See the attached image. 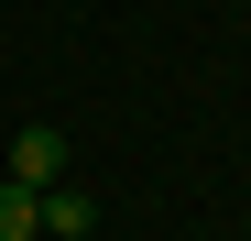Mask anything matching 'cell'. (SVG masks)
<instances>
[{"instance_id":"6da1fadb","label":"cell","mask_w":251,"mask_h":241,"mask_svg":"<svg viewBox=\"0 0 251 241\" xmlns=\"http://www.w3.org/2000/svg\"><path fill=\"white\" fill-rule=\"evenodd\" d=\"M11 186H66V132H44V120H22V143H11Z\"/></svg>"},{"instance_id":"7a4b0ae2","label":"cell","mask_w":251,"mask_h":241,"mask_svg":"<svg viewBox=\"0 0 251 241\" xmlns=\"http://www.w3.org/2000/svg\"><path fill=\"white\" fill-rule=\"evenodd\" d=\"M0 241H44V197L0 176Z\"/></svg>"},{"instance_id":"3957f363","label":"cell","mask_w":251,"mask_h":241,"mask_svg":"<svg viewBox=\"0 0 251 241\" xmlns=\"http://www.w3.org/2000/svg\"><path fill=\"white\" fill-rule=\"evenodd\" d=\"M88 219H99V197H88V186H44V230H55V241H76Z\"/></svg>"}]
</instances>
